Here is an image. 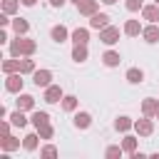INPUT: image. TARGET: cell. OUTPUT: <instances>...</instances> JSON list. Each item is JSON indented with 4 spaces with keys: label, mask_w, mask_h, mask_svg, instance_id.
I'll return each instance as SVG.
<instances>
[{
    "label": "cell",
    "mask_w": 159,
    "mask_h": 159,
    "mask_svg": "<svg viewBox=\"0 0 159 159\" xmlns=\"http://www.w3.org/2000/svg\"><path fill=\"white\" fill-rule=\"evenodd\" d=\"M35 50H37V42L30 40V37L17 35L15 40H10V55L12 57H32Z\"/></svg>",
    "instance_id": "1"
},
{
    "label": "cell",
    "mask_w": 159,
    "mask_h": 159,
    "mask_svg": "<svg viewBox=\"0 0 159 159\" xmlns=\"http://www.w3.org/2000/svg\"><path fill=\"white\" fill-rule=\"evenodd\" d=\"M22 84H25L22 72H12V75L5 77V89L7 92H22Z\"/></svg>",
    "instance_id": "2"
},
{
    "label": "cell",
    "mask_w": 159,
    "mask_h": 159,
    "mask_svg": "<svg viewBox=\"0 0 159 159\" xmlns=\"http://www.w3.org/2000/svg\"><path fill=\"white\" fill-rule=\"evenodd\" d=\"M134 132H137L139 137H152V132H154V122H152V117H142V119H137V122H134Z\"/></svg>",
    "instance_id": "3"
},
{
    "label": "cell",
    "mask_w": 159,
    "mask_h": 159,
    "mask_svg": "<svg viewBox=\"0 0 159 159\" xmlns=\"http://www.w3.org/2000/svg\"><path fill=\"white\" fill-rule=\"evenodd\" d=\"M99 40H102L104 45H114V42L119 40V27H114V25L102 27V30H99Z\"/></svg>",
    "instance_id": "4"
},
{
    "label": "cell",
    "mask_w": 159,
    "mask_h": 159,
    "mask_svg": "<svg viewBox=\"0 0 159 159\" xmlns=\"http://www.w3.org/2000/svg\"><path fill=\"white\" fill-rule=\"evenodd\" d=\"M32 82H35V87H50L52 84V72L50 70H35L32 72Z\"/></svg>",
    "instance_id": "5"
},
{
    "label": "cell",
    "mask_w": 159,
    "mask_h": 159,
    "mask_svg": "<svg viewBox=\"0 0 159 159\" xmlns=\"http://www.w3.org/2000/svg\"><path fill=\"white\" fill-rule=\"evenodd\" d=\"M62 97H65V94H62V87H60V84H50V87H45V97H42V99H45L47 104H57Z\"/></svg>",
    "instance_id": "6"
},
{
    "label": "cell",
    "mask_w": 159,
    "mask_h": 159,
    "mask_svg": "<svg viewBox=\"0 0 159 159\" xmlns=\"http://www.w3.org/2000/svg\"><path fill=\"white\" fill-rule=\"evenodd\" d=\"M142 37H144V42H149V45L159 42V25H157V22H149V25L142 30Z\"/></svg>",
    "instance_id": "7"
},
{
    "label": "cell",
    "mask_w": 159,
    "mask_h": 159,
    "mask_svg": "<svg viewBox=\"0 0 159 159\" xmlns=\"http://www.w3.org/2000/svg\"><path fill=\"white\" fill-rule=\"evenodd\" d=\"M157 112H159V99L147 97V99L142 102V114H144V117H157Z\"/></svg>",
    "instance_id": "8"
},
{
    "label": "cell",
    "mask_w": 159,
    "mask_h": 159,
    "mask_svg": "<svg viewBox=\"0 0 159 159\" xmlns=\"http://www.w3.org/2000/svg\"><path fill=\"white\" fill-rule=\"evenodd\" d=\"M109 25V15L107 12H94L92 17H89V27L92 30H102V27H107Z\"/></svg>",
    "instance_id": "9"
},
{
    "label": "cell",
    "mask_w": 159,
    "mask_h": 159,
    "mask_svg": "<svg viewBox=\"0 0 159 159\" xmlns=\"http://www.w3.org/2000/svg\"><path fill=\"white\" fill-rule=\"evenodd\" d=\"M77 10H80V15H87V17H92V15L99 10V2H97V0H84L82 5H77Z\"/></svg>",
    "instance_id": "10"
},
{
    "label": "cell",
    "mask_w": 159,
    "mask_h": 159,
    "mask_svg": "<svg viewBox=\"0 0 159 159\" xmlns=\"http://www.w3.org/2000/svg\"><path fill=\"white\" fill-rule=\"evenodd\" d=\"M142 17L149 20V22H159V5L157 2L154 5H144L142 7Z\"/></svg>",
    "instance_id": "11"
},
{
    "label": "cell",
    "mask_w": 159,
    "mask_h": 159,
    "mask_svg": "<svg viewBox=\"0 0 159 159\" xmlns=\"http://www.w3.org/2000/svg\"><path fill=\"white\" fill-rule=\"evenodd\" d=\"M142 25H139V20H127L124 22V35L127 37H137V35H142Z\"/></svg>",
    "instance_id": "12"
},
{
    "label": "cell",
    "mask_w": 159,
    "mask_h": 159,
    "mask_svg": "<svg viewBox=\"0 0 159 159\" xmlns=\"http://www.w3.org/2000/svg\"><path fill=\"white\" fill-rule=\"evenodd\" d=\"M72 42H75V45H87V42H89V30H87V27L72 30Z\"/></svg>",
    "instance_id": "13"
},
{
    "label": "cell",
    "mask_w": 159,
    "mask_h": 159,
    "mask_svg": "<svg viewBox=\"0 0 159 159\" xmlns=\"http://www.w3.org/2000/svg\"><path fill=\"white\" fill-rule=\"evenodd\" d=\"M102 62H104L107 67H117V65L122 62V55H119V52H114V50H107V52L102 55Z\"/></svg>",
    "instance_id": "14"
},
{
    "label": "cell",
    "mask_w": 159,
    "mask_h": 159,
    "mask_svg": "<svg viewBox=\"0 0 159 159\" xmlns=\"http://www.w3.org/2000/svg\"><path fill=\"white\" fill-rule=\"evenodd\" d=\"M17 109H22V112L35 109V97H32V94H20V97H17Z\"/></svg>",
    "instance_id": "15"
},
{
    "label": "cell",
    "mask_w": 159,
    "mask_h": 159,
    "mask_svg": "<svg viewBox=\"0 0 159 159\" xmlns=\"http://www.w3.org/2000/svg\"><path fill=\"white\" fill-rule=\"evenodd\" d=\"M30 122L35 124V129H40V127H45V124H50V114L47 112H32V117H30Z\"/></svg>",
    "instance_id": "16"
},
{
    "label": "cell",
    "mask_w": 159,
    "mask_h": 159,
    "mask_svg": "<svg viewBox=\"0 0 159 159\" xmlns=\"http://www.w3.org/2000/svg\"><path fill=\"white\" fill-rule=\"evenodd\" d=\"M137 147H139V139H137V137H132V134H127V137L122 139V149H124V152H127L129 157H132V154L137 152Z\"/></svg>",
    "instance_id": "17"
},
{
    "label": "cell",
    "mask_w": 159,
    "mask_h": 159,
    "mask_svg": "<svg viewBox=\"0 0 159 159\" xmlns=\"http://www.w3.org/2000/svg\"><path fill=\"white\" fill-rule=\"evenodd\" d=\"M67 35H70V32H67V27H65V25H55V27L50 30V37H52L55 42H65V40H67Z\"/></svg>",
    "instance_id": "18"
},
{
    "label": "cell",
    "mask_w": 159,
    "mask_h": 159,
    "mask_svg": "<svg viewBox=\"0 0 159 159\" xmlns=\"http://www.w3.org/2000/svg\"><path fill=\"white\" fill-rule=\"evenodd\" d=\"M127 82H132V84H142V82H144V72H142L139 67H129V70H127Z\"/></svg>",
    "instance_id": "19"
},
{
    "label": "cell",
    "mask_w": 159,
    "mask_h": 159,
    "mask_svg": "<svg viewBox=\"0 0 159 159\" xmlns=\"http://www.w3.org/2000/svg\"><path fill=\"white\" fill-rule=\"evenodd\" d=\"M89 124H92L89 112H77V114H75V127H77V129H87Z\"/></svg>",
    "instance_id": "20"
},
{
    "label": "cell",
    "mask_w": 159,
    "mask_h": 159,
    "mask_svg": "<svg viewBox=\"0 0 159 159\" xmlns=\"http://www.w3.org/2000/svg\"><path fill=\"white\" fill-rule=\"evenodd\" d=\"M0 147H2V152H12V149H20V139H15V137L5 134V137L0 139Z\"/></svg>",
    "instance_id": "21"
},
{
    "label": "cell",
    "mask_w": 159,
    "mask_h": 159,
    "mask_svg": "<svg viewBox=\"0 0 159 159\" xmlns=\"http://www.w3.org/2000/svg\"><path fill=\"white\" fill-rule=\"evenodd\" d=\"M37 139H40L37 132H35V134H25V137H22V149H25V152H35V149H37Z\"/></svg>",
    "instance_id": "22"
},
{
    "label": "cell",
    "mask_w": 159,
    "mask_h": 159,
    "mask_svg": "<svg viewBox=\"0 0 159 159\" xmlns=\"http://www.w3.org/2000/svg\"><path fill=\"white\" fill-rule=\"evenodd\" d=\"M12 30H15V35H25V32L30 30V22H27L25 17H15V20H12Z\"/></svg>",
    "instance_id": "23"
},
{
    "label": "cell",
    "mask_w": 159,
    "mask_h": 159,
    "mask_svg": "<svg viewBox=\"0 0 159 159\" xmlns=\"http://www.w3.org/2000/svg\"><path fill=\"white\" fill-rule=\"evenodd\" d=\"M60 104H62L65 112H75V109H77V97H75V94H65V97L60 99Z\"/></svg>",
    "instance_id": "24"
},
{
    "label": "cell",
    "mask_w": 159,
    "mask_h": 159,
    "mask_svg": "<svg viewBox=\"0 0 159 159\" xmlns=\"http://www.w3.org/2000/svg\"><path fill=\"white\" fill-rule=\"evenodd\" d=\"M132 127H134V122H132L129 117H117V119H114V129H117V132H129Z\"/></svg>",
    "instance_id": "25"
},
{
    "label": "cell",
    "mask_w": 159,
    "mask_h": 159,
    "mask_svg": "<svg viewBox=\"0 0 159 159\" xmlns=\"http://www.w3.org/2000/svg\"><path fill=\"white\" fill-rule=\"evenodd\" d=\"M72 60L75 62H84L87 60V45H75L72 47Z\"/></svg>",
    "instance_id": "26"
},
{
    "label": "cell",
    "mask_w": 159,
    "mask_h": 159,
    "mask_svg": "<svg viewBox=\"0 0 159 159\" xmlns=\"http://www.w3.org/2000/svg\"><path fill=\"white\" fill-rule=\"evenodd\" d=\"M2 72H5V75L20 72V60H17V57H12V60H5V62H2Z\"/></svg>",
    "instance_id": "27"
},
{
    "label": "cell",
    "mask_w": 159,
    "mask_h": 159,
    "mask_svg": "<svg viewBox=\"0 0 159 159\" xmlns=\"http://www.w3.org/2000/svg\"><path fill=\"white\" fill-rule=\"evenodd\" d=\"M10 122H12L15 127H25V124H27V117H25L22 109H15V112L10 114Z\"/></svg>",
    "instance_id": "28"
},
{
    "label": "cell",
    "mask_w": 159,
    "mask_h": 159,
    "mask_svg": "<svg viewBox=\"0 0 159 159\" xmlns=\"http://www.w3.org/2000/svg\"><path fill=\"white\" fill-rule=\"evenodd\" d=\"M20 72H22V75H32V72H35V60L22 57V60H20Z\"/></svg>",
    "instance_id": "29"
},
{
    "label": "cell",
    "mask_w": 159,
    "mask_h": 159,
    "mask_svg": "<svg viewBox=\"0 0 159 159\" xmlns=\"http://www.w3.org/2000/svg\"><path fill=\"white\" fill-rule=\"evenodd\" d=\"M17 10H20V0H2V12L15 15Z\"/></svg>",
    "instance_id": "30"
},
{
    "label": "cell",
    "mask_w": 159,
    "mask_h": 159,
    "mask_svg": "<svg viewBox=\"0 0 159 159\" xmlns=\"http://www.w3.org/2000/svg\"><path fill=\"white\" fill-rule=\"evenodd\" d=\"M37 134H40V139H52L55 137V129H52V124H45V127L37 129Z\"/></svg>",
    "instance_id": "31"
},
{
    "label": "cell",
    "mask_w": 159,
    "mask_h": 159,
    "mask_svg": "<svg viewBox=\"0 0 159 159\" xmlns=\"http://www.w3.org/2000/svg\"><path fill=\"white\" fill-rule=\"evenodd\" d=\"M122 152H124L122 147H114V144H112V147H107L104 157H107V159H117V157H122Z\"/></svg>",
    "instance_id": "32"
},
{
    "label": "cell",
    "mask_w": 159,
    "mask_h": 159,
    "mask_svg": "<svg viewBox=\"0 0 159 159\" xmlns=\"http://www.w3.org/2000/svg\"><path fill=\"white\" fill-rule=\"evenodd\" d=\"M124 7H127L129 12H137V10H142L144 5H142V0H124Z\"/></svg>",
    "instance_id": "33"
},
{
    "label": "cell",
    "mask_w": 159,
    "mask_h": 159,
    "mask_svg": "<svg viewBox=\"0 0 159 159\" xmlns=\"http://www.w3.org/2000/svg\"><path fill=\"white\" fill-rule=\"evenodd\" d=\"M40 154H42V157H57V149H55L52 144H47V147H42Z\"/></svg>",
    "instance_id": "34"
},
{
    "label": "cell",
    "mask_w": 159,
    "mask_h": 159,
    "mask_svg": "<svg viewBox=\"0 0 159 159\" xmlns=\"http://www.w3.org/2000/svg\"><path fill=\"white\" fill-rule=\"evenodd\" d=\"M10 124H12V122H0V132H2V137L10 134Z\"/></svg>",
    "instance_id": "35"
},
{
    "label": "cell",
    "mask_w": 159,
    "mask_h": 159,
    "mask_svg": "<svg viewBox=\"0 0 159 159\" xmlns=\"http://www.w3.org/2000/svg\"><path fill=\"white\" fill-rule=\"evenodd\" d=\"M65 2H67V0H50V5H52V7H62Z\"/></svg>",
    "instance_id": "36"
},
{
    "label": "cell",
    "mask_w": 159,
    "mask_h": 159,
    "mask_svg": "<svg viewBox=\"0 0 159 159\" xmlns=\"http://www.w3.org/2000/svg\"><path fill=\"white\" fill-rule=\"evenodd\" d=\"M20 2H22V5H25V7H32V5H35V2H37V0H20Z\"/></svg>",
    "instance_id": "37"
},
{
    "label": "cell",
    "mask_w": 159,
    "mask_h": 159,
    "mask_svg": "<svg viewBox=\"0 0 159 159\" xmlns=\"http://www.w3.org/2000/svg\"><path fill=\"white\" fill-rule=\"evenodd\" d=\"M99 2H104V5H114L117 0H99Z\"/></svg>",
    "instance_id": "38"
},
{
    "label": "cell",
    "mask_w": 159,
    "mask_h": 159,
    "mask_svg": "<svg viewBox=\"0 0 159 159\" xmlns=\"http://www.w3.org/2000/svg\"><path fill=\"white\" fill-rule=\"evenodd\" d=\"M152 159H159V152H154V154H152Z\"/></svg>",
    "instance_id": "39"
},
{
    "label": "cell",
    "mask_w": 159,
    "mask_h": 159,
    "mask_svg": "<svg viewBox=\"0 0 159 159\" xmlns=\"http://www.w3.org/2000/svg\"><path fill=\"white\" fill-rule=\"evenodd\" d=\"M72 2H75V5H82V2H84V0H72Z\"/></svg>",
    "instance_id": "40"
},
{
    "label": "cell",
    "mask_w": 159,
    "mask_h": 159,
    "mask_svg": "<svg viewBox=\"0 0 159 159\" xmlns=\"http://www.w3.org/2000/svg\"><path fill=\"white\" fill-rule=\"evenodd\" d=\"M157 119H159V112H157Z\"/></svg>",
    "instance_id": "41"
},
{
    "label": "cell",
    "mask_w": 159,
    "mask_h": 159,
    "mask_svg": "<svg viewBox=\"0 0 159 159\" xmlns=\"http://www.w3.org/2000/svg\"><path fill=\"white\" fill-rule=\"evenodd\" d=\"M154 2H157V5H159V0H154Z\"/></svg>",
    "instance_id": "42"
}]
</instances>
